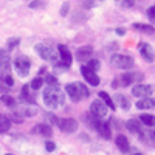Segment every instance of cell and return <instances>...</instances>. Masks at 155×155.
<instances>
[{"instance_id":"1","label":"cell","mask_w":155,"mask_h":155,"mask_svg":"<svg viewBox=\"0 0 155 155\" xmlns=\"http://www.w3.org/2000/svg\"><path fill=\"white\" fill-rule=\"evenodd\" d=\"M42 96L48 109H58L59 106H64V102H65V96L62 95L59 87H47Z\"/></svg>"},{"instance_id":"2","label":"cell","mask_w":155,"mask_h":155,"mask_svg":"<svg viewBox=\"0 0 155 155\" xmlns=\"http://www.w3.org/2000/svg\"><path fill=\"white\" fill-rule=\"evenodd\" d=\"M110 64L115 68H120V70H132L135 62L130 56H126V54H112L110 58Z\"/></svg>"},{"instance_id":"3","label":"cell","mask_w":155,"mask_h":155,"mask_svg":"<svg viewBox=\"0 0 155 155\" xmlns=\"http://www.w3.org/2000/svg\"><path fill=\"white\" fill-rule=\"evenodd\" d=\"M36 53L41 56L44 61H50V62H58V53H56V50L54 48H51V47H45L42 44H39L36 45Z\"/></svg>"},{"instance_id":"4","label":"cell","mask_w":155,"mask_h":155,"mask_svg":"<svg viewBox=\"0 0 155 155\" xmlns=\"http://www.w3.org/2000/svg\"><path fill=\"white\" fill-rule=\"evenodd\" d=\"M14 68L19 73V76H28L31 68V61L27 56H19L17 59H14Z\"/></svg>"},{"instance_id":"5","label":"cell","mask_w":155,"mask_h":155,"mask_svg":"<svg viewBox=\"0 0 155 155\" xmlns=\"http://www.w3.org/2000/svg\"><path fill=\"white\" fill-rule=\"evenodd\" d=\"M143 78H144V74L140 73V71H126L120 78V81H121L123 87H127V85H132V84H140L143 81Z\"/></svg>"},{"instance_id":"6","label":"cell","mask_w":155,"mask_h":155,"mask_svg":"<svg viewBox=\"0 0 155 155\" xmlns=\"http://www.w3.org/2000/svg\"><path fill=\"white\" fill-rule=\"evenodd\" d=\"M78 121L73 120V118H59L58 120V127L61 129L62 132H65V134H73L78 130Z\"/></svg>"},{"instance_id":"7","label":"cell","mask_w":155,"mask_h":155,"mask_svg":"<svg viewBox=\"0 0 155 155\" xmlns=\"http://www.w3.org/2000/svg\"><path fill=\"white\" fill-rule=\"evenodd\" d=\"M90 113H92L95 118L101 120L107 115V106L101 99H95L92 104H90Z\"/></svg>"},{"instance_id":"8","label":"cell","mask_w":155,"mask_h":155,"mask_svg":"<svg viewBox=\"0 0 155 155\" xmlns=\"http://www.w3.org/2000/svg\"><path fill=\"white\" fill-rule=\"evenodd\" d=\"M81 73L84 76V79L87 81V84L93 85V87L99 85V76L96 74V71H93L92 68H88L87 65H82L81 67Z\"/></svg>"},{"instance_id":"9","label":"cell","mask_w":155,"mask_h":155,"mask_svg":"<svg viewBox=\"0 0 155 155\" xmlns=\"http://www.w3.org/2000/svg\"><path fill=\"white\" fill-rule=\"evenodd\" d=\"M152 85H147V84H135V87L132 88V95L135 98H146V96H150L152 95Z\"/></svg>"},{"instance_id":"10","label":"cell","mask_w":155,"mask_h":155,"mask_svg":"<svg viewBox=\"0 0 155 155\" xmlns=\"http://www.w3.org/2000/svg\"><path fill=\"white\" fill-rule=\"evenodd\" d=\"M11 70V56L9 51L5 48H0V71L8 73Z\"/></svg>"},{"instance_id":"11","label":"cell","mask_w":155,"mask_h":155,"mask_svg":"<svg viewBox=\"0 0 155 155\" xmlns=\"http://www.w3.org/2000/svg\"><path fill=\"white\" fill-rule=\"evenodd\" d=\"M93 54V48L90 47V45H84V47H79L76 50V53H74V58L76 61H79V62H84L87 59H90Z\"/></svg>"},{"instance_id":"12","label":"cell","mask_w":155,"mask_h":155,"mask_svg":"<svg viewBox=\"0 0 155 155\" xmlns=\"http://www.w3.org/2000/svg\"><path fill=\"white\" fill-rule=\"evenodd\" d=\"M58 51H59V54H61V62L67 64V65L70 67L71 62H73V54H71V51L68 50V47L67 45H59L58 47Z\"/></svg>"},{"instance_id":"13","label":"cell","mask_w":155,"mask_h":155,"mask_svg":"<svg viewBox=\"0 0 155 155\" xmlns=\"http://www.w3.org/2000/svg\"><path fill=\"white\" fill-rule=\"evenodd\" d=\"M96 132L104 138V140H110L112 137V127H110V123L109 121H99L98 127H96Z\"/></svg>"},{"instance_id":"14","label":"cell","mask_w":155,"mask_h":155,"mask_svg":"<svg viewBox=\"0 0 155 155\" xmlns=\"http://www.w3.org/2000/svg\"><path fill=\"white\" fill-rule=\"evenodd\" d=\"M126 129L129 132H132V134H141L143 132V124L140 123V120H135V118H130V120H127L126 121Z\"/></svg>"},{"instance_id":"15","label":"cell","mask_w":155,"mask_h":155,"mask_svg":"<svg viewBox=\"0 0 155 155\" xmlns=\"http://www.w3.org/2000/svg\"><path fill=\"white\" fill-rule=\"evenodd\" d=\"M138 50H140V53H141V56L144 58V61H147V62H153V50H152V47L149 45V44H140V47H138Z\"/></svg>"},{"instance_id":"16","label":"cell","mask_w":155,"mask_h":155,"mask_svg":"<svg viewBox=\"0 0 155 155\" xmlns=\"http://www.w3.org/2000/svg\"><path fill=\"white\" fill-rule=\"evenodd\" d=\"M65 93L74 101V102H79L82 98H81V95H79V88H78V85H76V82H73V84H68V85H65Z\"/></svg>"},{"instance_id":"17","label":"cell","mask_w":155,"mask_h":155,"mask_svg":"<svg viewBox=\"0 0 155 155\" xmlns=\"http://www.w3.org/2000/svg\"><path fill=\"white\" fill-rule=\"evenodd\" d=\"M115 144H116V147H118L123 153H127L129 150H130V144H129V140H127V137H124V135H118L115 138Z\"/></svg>"},{"instance_id":"18","label":"cell","mask_w":155,"mask_h":155,"mask_svg":"<svg viewBox=\"0 0 155 155\" xmlns=\"http://www.w3.org/2000/svg\"><path fill=\"white\" fill-rule=\"evenodd\" d=\"M33 134H39V135H44V137L50 138L51 135H53V129H51L50 124L42 123V124H37V126L33 129Z\"/></svg>"},{"instance_id":"19","label":"cell","mask_w":155,"mask_h":155,"mask_svg":"<svg viewBox=\"0 0 155 155\" xmlns=\"http://www.w3.org/2000/svg\"><path fill=\"white\" fill-rule=\"evenodd\" d=\"M22 118L23 116H34V115H37V112H39V107L36 106V104H25V107L23 109H20V110H16Z\"/></svg>"},{"instance_id":"20","label":"cell","mask_w":155,"mask_h":155,"mask_svg":"<svg viewBox=\"0 0 155 155\" xmlns=\"http://www.w3.org/2000/svg\"><path fill=\"white\" fill-rule=\"evenodd\" d=\"M153 106H155V101H153V98H150V96L140 98V99L137 101V107H138V109H141V110L153 109Z\"/></svg>"},{"instance_id":"21","label":"cell","mask_w":155,"mask_h":155,"mask_svg":"<svg viewBox=\"0 0 155 155\" xmlns=\"http://www.w3.org/2000/svg\"><path fill=\"white\" fill-rule=\"evenodd\" d=\"M30 85H23L22 87V93H20V98L25 104H36V99L33 98V95L30 93Z\"/></svg>"},{"instance_id":"22","label":"cell","mask_w":155,"mask_h":155,"mask_svg":"<svg viewBox=\"0 0 155 155\" xmlns=\"http://www.w3.org/2000/svg\"><path fill=\"white\" fill-rule=\"evenodd\" d=\"M113 102H116L123 110H129L130 109V101H129V98L127 96H124V95H121V93H116L115 95V101Z\"/></svg>"},{"instance_id":"23","label":"cell","mask_w":155,"mask_h":155,"mask_svg":"<svg viewBox=\"0 0 155 155\" xmlns=\"http://www.w3.org/2000/svg\"><path fill=\"white\" fill-rule=\"evenodd\" d=\"M99 99L102 101V102H104V104L107 106V107H110L112 110H115V102H113V99L110 98V95L107 93V92H99Z\"/></svg>"},{"instance_id":"24","label":"cell","mask_w":155,"mask_h":155,"mask_svg":"<svg viewBox=\"0 0 155 155\" xmlns=\"http://www.w3.org/2000/svg\"><path fill=\"white\" fill-rule=\"evenodd\" d=\"M11 127V121L6 115H0V134H6Z\"/></svg>"},{"instance_id":"25","label":"cell","mask_w":155,"mask_h":155,"mask_svg":"<svg viewBox=\"0 0 155 155\" xmlns=\"http://www.w3.org/2000/svg\"><path fill=\"white\" fill-rule=\"evenodd\" d=\"M84 118H85L87 126H88L90 129H95V130H96V127H98V124H99V120L95 118L92 113H85V115H84Z\"/></svg>"},{"instance_id":"26","label":"cell","mask_w":155,"mask_h":155,"mask_svg":"<svg viewBox=\"0 0 155 155\" xmlns=\"http://www.w3.org/2000/svg\"><path fill=\"white\" fill-rule=\"evenodd\" d=\"M140 123L141 124H144V126H149V127H152L153 126V115H150V113H143V115H140Z\"/></svg>"},{"instance_id":"27","label":"cell","mask_w":155,"mask_h":155,"mask_svg":"<svg viewBox=\"0 0 155 155\" xmlns=\"http://www.w3.org/2000/svg\"><path fill=\"white\" fill-rule=\"evenodd\" d=\"M134 28L140 30V31H144L147 34H153V27L152 25H141V23H134Z\"/></svg>"},{"instance_id":"28","label":"cell","mask_w":155,"mask_h":155,"mask_svg":"<svg viewBox=\"0 0 155 155\" xmlns=\"http://www.w3.org/2000/svg\"><path fill=\"white\" fill-rule=\"evenodd\" d=\"M2 102L6 106V107H9V109H12V107H16V99L12 98V96H9V95H3L2 98Z\"/></svg>"},{"instance_id":"29","label":"cell","mask_w":155,"mask_h":155,"mask_svg":"<svg viewBox=\"0 0 155 155\" xmlns=\"http://www.w3.org/2000/svg\"><path fill=\"white\" fill-rule=\"evenodd\" d=\"M76 85H78V88H79V95H81V98H82V99L90 96V90L87 88V85H85V84H82V82H76Z\"/></svg>"},{"instance_id":"30","label":"cell","mask_w":155,"mask_h":155,"mask_svg":"<svg viewBox=\"0 0 155 155\" xmlns=\"http://www.w3.org/2000/svg\"><path fill=\"white\" fill-rule=\"evenodd\" d=\"M42 85H44L42 78H34V79L31 81V84H30V88L31 90H39V88H42Z\"/></svg>"},{"instance_id":"31","label":"cell","mask_w":155,"mask_h":155,"mask_svg":"<svg viewBox=\"0 0 155 155\" xmlns=\"http://www.w3.org/2000/svg\"><path fill=\"white\" fill-rule=\"evenodd\" d=\"M87 67H88V68H92L93 71H98L99 67H101V62H99L98 59H92V58H90L88 62H87Z\"/></svg>"},{"instance_id":"32","label":"cell","mask_w":155,"mask_h":155,"mask_svg":"<svg viewBox=\"0 0 155 155\" xmlns=\"http://www.w3.org/2000/svg\"><path fill=\"white\" fill-rule=\"evenodd\" d=\"M53 67H54V70H56L58 73H65V71L70 68L67 64H64V62H54V64H53Z\"/></svg>"},{"instance_id":"33","label":"cell","mask_w":155,"mask_h":155,"mask_svg":"<svg viewBox=\"0 0 155 155\" xmlns=\"http://www.w3.org/2000/svg\"><path fill=\"white\" fill-rule=\"evenodd\" d=\"M2 82H5L8 88H9V87H14V78H12L9 73H5L3 78H2Z\"/></svg>"},{"instance_id":"34","label":"cell","mask_w":155,"mask_h":155,"mask_svg":"<svg viewBox=\"0 0 155 155\" xmlns=\"http://www.w3.org/2000/svg\"><path fill=\"white\" fill-rule=\"evenodd\" d=\"M45 82L48 84V87H59V82H58V79H56L53 74H47Z\"/></svg>"},{"instance_id":"35","label":"cell","mask_w":155,"mask_h":155,"mask_svg":"<svg viewBox=\"0 0 155 155\" xmlns=\"http://www.w3.org/2000/svg\"><path fill=\"white\" fill-rule=\"evenodd\" d=\"M47 3L44 2V0H33V2H30V8L31 9H41V8H44Z\"/></svg>"},{"instance_id":"36","label":"cell","mask_w":155,"mask_h":155,"mask_svg":"<svg viewBox=\"0 0 155 155\" xmlns=\"http://www.w3.org/2000/svg\"><path fill=\"white\" fill-rule=\"evenodd\" d=\"M9 118V121H14V123H17V124H20V123H23V118L17 113V112H12L11 113V116H8Z\"/></svg>"},{"instance_id":"37","label":"cell","mask_w":155,"mask_h":155,"mask_svg":"<svg viewBox=\"0 0 155 155\" xmlns=\"http://www.w3.org/2000/svg\"><path fill=\"white\" fill-rule=\"evenodd\" d=\"M19 44H20V39H19V37L9 39V41H8V51H11L12 48H16V47H17Z\"/></svg>"},{"instance_id":"38","label":"cell","mask_w":155,"mask_h":155,"mask_svg":"<svg viewBox=\"0 0 155 155\" xmlns=\"http://www.w3.org/2000/svg\"><path fill=\"white\" fill-rule=\"evenodd\" d=\"M45 118H47V120L50 121V124H58V120H59L56 115L50 113V112H47V113H45Z\"/></svg>"},{"instance_id":"39","label":"cell","mask_w":155,"mask_h":155,"mask_svg":"<svg viewBox=\"0 0 155 155\" xmlns=\"http://www.w3.org/2000/svg\"><path fill=\"white\" fill-rule=\"evenodd\" d=\"M68 8H70V3L68 2H64L62 6H61V16H67L68 14Z\"/></svg>"},{"instance_id":"40","label":"cell","mask_w":155,"mask_h":155,"mask_svg":"<svg viewBox=\"0 0 155 155\" xmlns=\"http://www.w3.org/2000/svg\"><path fill=\"white\" fill-rule=\"evenodd\" d=\"M45 149H47L48 152H54V150H56V144L53 143V141H50V140H48L47 143H45Z\"/></svg>"},{"instance_id":"41","label":"cell","mask_w":155,"mask_h":155,"mask_svg":"<svg viewBox=\"0 0 155 155\" xmlns=\"http://www.w3.org/2000/svg\"><path fill=\"white\" fill-rule=\"evenodd\" d=\"M147 16L150 17V20L155 19V6H150V8L147 9Z\"/></svg>"},{"instance_id":"42","label":"cell","mask_w":155,"mask_h":155,"mask_svg":"<svg viewBox=\"0 0 155 155\" xmlns=\"http://www.w3.org/2000/svg\"><path fill=\"white\" fill-rule=\"evenodd\" d=\"M115 33L118 34V36H124V34H126V30H124V28H116Z\"/></svg>"},{"instance_id":"43","label":"cell","mask_w":155,"mask_h":155,"mask_svg":"<svg viewBox=\"0 0 155 155\" xmlns=\"http://www.w3.org/2000/svg\"><path fill=\"white\" fill-rule=\"evenodd\" d=\"M6 155H14V153H6Z\"/></svg>"},{"instance_id":"44","label":"cell","mask_w":155,"mask_h":155,"mask_svg":"<svg viewBox=\"0 0 155 155\" xmlns=\"http://www.w3.org/2000/svg\"><path fill=\"white\" fill-rule=\"evenodd\" d=\"M135 155H141V153H135Z\"/></svg>"}]
</instances>
